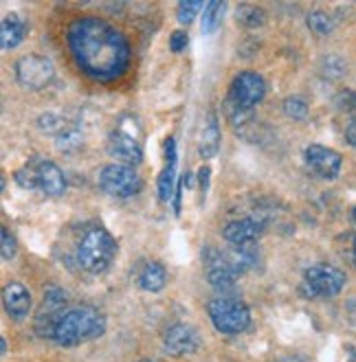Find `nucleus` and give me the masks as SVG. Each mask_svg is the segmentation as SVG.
<instances>
[{"mask_svg": "<svg viewBox=\"0 0 356 362\" xmlns=\"http://www.w3.org/2000/svg\"><path fill=\"white\" fill-rule=\"evenodd\" d=\"M67 42L77 69L97 81H113L130 66V42L97 16L75 18L67 29Z\"/></svg>", "mask_w": 356, "mask_h": 362, "instance_id": "f257e3e1", "label": "nucleus"}, {"mask_svg": "<svg viewBox=\"0 0 356 362\" xmlns=\"http://www.w3.org/2000/svg\"><path fill=\"white\" fill-rule=\"evenodd\" d=\"M103 329H106L103 314L91 305H81V308L67 310L59 316L51 338L62 347H73V345L88 343L93 338H99Z\"/></svg>", "mask_w": 356, "mask_h": 362, "instance_id": "f03ea898", "label": "nucleus"}, {"mask_svg": "<svg viewBox=\"0 0 356 362\" xmlns=\"http://www.w3.org/2000/svg\"><path fill=\"white\" fill-rule=\"evenodd\" d=\"M117 257V240L103 226H93L81 235L77 244V262L79 266L91 272H106Z\"/></svg>", "mask_w": 356, "mask_h": 362, "instance_id": "7ed1b4c3", "label": "nucleus"}, {"mask_svg": "<svg viewBox=\"0 0 356 362\" xmlns=\"http://www.w3.org/2000/svg\"><path fill=\"white\" fill-rule=\"evenodd\" d=\"M209 318L218 332L222 334H242L251 325V310L244 301L231 299V296H218L207 305Z\"/></svg>", "mask_w": 356, "mask_h": 362, "instance_id": "20e7f679", "label": "nucleus"}, {"mask_svg": "<svg viewBox=\"0 0 356 362\" xmlns=\"http://www.w3.org/2000/svg\"><path fill=\"white\" fill-rule=\"evenodd\" d=\"M99 187L113 198H132L141 191L143 182L134 167L115 163L106 165L99 172Z\"/></svg>", "mask_w": 356, "mask_h": 362, "instance_id": "39448f33", "label": "nucleus"}, {"mask_svg": "<svg viewBox=\"0 0 356 362\" xmlns=\"http://www.w3.org/2000/svg\"><path fill=\"white\" fill-rule=\"evenodd\" d=\"M345 272L328 266V264H317L310 266L304 272V290L308 296H315V299H330V296H337L343 286H345Z\"/></svg>", "mask_w": 356, "mask_h": 362, "instance_id": "423d86ee", "label": "nucleus"}, {"mask_svg": "<svg viewBox=\"0 0 356 362\" xmlns=\"http://www.w3.org/2000/svg\"><path fill=\"white\" fill-rule=\"evenodd\" d=\"M264 97H266V79L260 73L244 71V73L234 77L226 101L238 105V108L253 110Z\"/></svg>", "mask_w": 356, "mask_h": 362, "instance_id": "0eeeda50", "label": "nucleus"}, {"mask_svg": "<svg viewBox=\"0 0 356 362\" xmlns=\"http://www.w3.org/2000/svg\"><path fill=\"white\" fill-rule=\"evenodd\" d=\"M55 75L53 62L47 55H25L16 62V77L25 88L40 90L51 83Z\"/></svg>", "mask_w": 356, "mask_h": 362, "instance_id": "6e6552de", "label": "nucleus"}, {"mask_svg": "<svg viewBox=\"0 0 356 362\" xmlns=\"http://www.w3.org/2000/svg\"><path fill=\"white\" fill-rule=\"evenodd\" d=\"M108 152L113 158L121 160V165H139L143 160V145L134 132H130L123 123L110 132L108 136Z\"/></svg>", "mask_w": 356, "mask_h": 362, "instance_id": "1a4fd4ad", "label": "nucleus"}, {"mask_svg": "<svg viewBox=\"0 0 356 362\" xmlns=\"http://www.w3.org/2000/svg\"><path fill=\"white\" fill-rule=\"evenodd\" d=\"M202 262H205V268H207V279H209V284H212L214 290L226 292V290L236 288L238 272L231 268V264H229L224 252H220L216 248H207L202 252Z\"/></svg>", "mask_w": 356, "mask_h": 362, "instance_id": "9d476101", "label": "nucleus"}, {"mask_svg": "<svg viewBox=\"0 0 356 362\" xmlns=\"http://www.w3.org/2000/svg\"><path fill=\"white\" fill-rule=\"evenodd\" d=\"M306 165L315 172L319 178H326V180H334L341 172V165H343V158L337 150H332V147H326V145H308L306 147Z\"/></svg>", "mask_w": 356, "mask_h": 362, "instance_id": "9b49d317", "label": "nucleus"}, {"mask_svg": "<svg viewBox=\"0 0 356 362\" xmlns=\"http://www.w3.org/2000/svg\"><path fill=\"white\" fill-rule=\"evenodd\" d=\"M163 345L167 349V354L172 356H187L194 354L200 347V336L196 332V327L187 325V323H176L163 334Z\"/></svg>", "mask_w": 356, "mask_h": 362, "instance_id": "f8f14e48", "label": "nucleus"}, {"mask_svg": "<svg viewBox=\"0 0 356 362\" xmlns=\"http://www.w3.org/2000/svg\"><path fill=\"white\" fill-rule=\"evenodd\" d=\"M33 172H35V178H38V189L45 191L47 196L51 198H57L67 191V178H64V172L51 160H38L33 165Z\"/></svg>", "mask_w": 356, "mask_h": 362, "instance_id": "ddd939ff", "label": "nucleus"}, {"mask_svg": "<svg viewBox=\"0 0 356 362\" xmlns=\"http://www.w3.org/2000/svg\"><path fill=\"white\" fill-rule=\"evenodd\" d=\"M264 230V222L255 218H242L229 222L222 230V235L229 244L234 246H244V244H253Z\"/></svg>", "mask_w": 356, "mask_h": 362, "instance_id": "4468645a", "label": "nucleus"}, {"mask_svg": "<svg viewBox=\"0 0 356 362\" xmlns=\"http://www.w3.org/2000/svg\"><path fill=\"white\" fill-rule=\"evenodd\" d=\"M176 165H178V156H176V143L174 139H167L165 145V167L159 176V198L161 202H170L172 194H174V182H176Z\"/></svg>", "mask_w": 356, "mask_h": 362, "instance_id": "2eb2a0df", "label": "nucleus"}, {"mask_svg": "<svg viewBox=\"0 0 356 362\" xmlns=\"http://www.w3.org/2000/svg\"><path fill=\"white\" fill-rule=\"evenodd\" d=\"M3 303L9 316L25 318L31 310V292L18 281H11L3 290Z\"/></svg>", "mask_w": 356, "mask_h": 362, "instance_id": "dca6fc26", "label": "nucleus"}, {"mask_svg": "<svg viewBox=\"0 0 356 362\" xmlns=\"http://www.w3.org/2000/svg\"><path fill=\"white\" fill-rule=\"evenodd\" d=\"M25 33H27V23L23 20V16L16 11L7 13L3 18V25H0V47H3V51L16 49L25 40Z\"/></svg>", "mask_w": 356, "mask_h": 362, "instance_id": "f3484780", "label": "nucleus"}, {"mask_svg": "<svg viewBox=\"0 0 356 362\" xmlns=\"http://www.w3.org/2000/svg\"><path fill=\"white\" fill-rule=\"evenodd\" d=\"M218 150H220V125L216 115H209L198 139V154L202 160H209L218 154Z\"/></svg>", "mask_w": 356, "mask_h": 362, "instance_id": "a211bd4d", "label": "nucleus"}, {"mask_svg": "<svg viewBox=\"0 0 356 362\" xmlns=\"http://www.w3.org/2000/svg\"><path fill=\"white\" fill-rule=\"evenodd\" d=\"M165 284H167V272L159 262L145 264L143 270L139 272V286L145 292H159L165 288Z\"/></svg>", "mask_w": 356, "mask_h": 362, "instance_id": "6ab92c4d", "label": "nucleus"}, {"mask_svg": "<svg viewBox=\"0 0 356 362\" xmlns=\"http://www.w3.org/2000/svg\"><path fill=\"white\" fill-rule=\"evenodd\" d=\"M222 13H224V3H220V0H212L209 5H205L202 23H200L202 33H207V35L214 33L222 23Z\"/></svg>", "mask_w": 356, "mask_h": 362, "instance_id": "aec40b11", "label": "nucleus"}, {"mask_svg": "<svg viewBox=\"0 0 356 362\" xmlns=\"http://www.w3.org/2000/svg\"><path fill=\"white\" fill-rule=\"evenodd\" d=\"M236 18L240 25H244L248 29H258L266 23V11L255 5H240L236 9Z\"/></svg>", "mask_w": 356, "mask_h": 362, "instance_id": "412c9836", "label": "nucleus"}, {"mask_svg": "<svg viewBox=\"0 0 356 362\" xmlns=\"http://www.w3.org/2000/svg\"><path fill=\"white\" fill-rule=\"evenodd\" d=\"M306 23H308V29L315 33V35H330L332 29H334L332 16L328 11H323V9L310 11L308 18H306Z\"/></svg>", "mask_w": 356, "mask_h": 362, "instance_id": "4be33fe9", "label": "nucleus"}, {"mask_svg": "<svg viewBox=\"0 0 356 362\" xmlns=\"http://www.w3.org/2000/svg\"><path fill=\"white\" fill-rule=\"evenodd\" d=\"M284 112L288 119L304 121L308 117V103L302 97H288L284 99Z\"/></svg>", "mask_w": 356, "mask_h": 362, "instance_id": "5701e85b", "label": "nucleus"}, {"mask_svg": "<svg viewBox=\"0 0 356 362\" xmlns=\"http://www.w3.org/2000/svg\"><path fill=\"white\" fill-rule=\"evenodd\" d=\"M200 9H205V5L198 3V0H183V3L178 5V9H176L178 23H180V25H190L192 20L198 16Z\"/></svg>", "mask_w": 356, "mask_h": 362, "instance_id": "b1692460", "label": "nucleus"}, {"mask_svg": "<svg viewBox=\"0 0 356 362\" xmlns=\"http://www.w3.org/2000/svg\"><path fill=\"white\" fill-rule=\"evenodd\" d=\"M16 182L23 187V189H38V178H35V172H33V167H23V169H18L16 172Z\"/></svg>", "mask_w": 356, "mask_h": 362, "instance_id": "393cba45", "label": "nucleus"}, {"mask_svg": "<svg viewBox=\"0 0 356 362\" xmlns=\"http://www.w3.org/2000/svg\"><path fill=\"white\" fill-rule=\"evenodd\" d=\"M16 252H18V242H16V238L9 233V228L3 226V259L5 262H11L16 257Z\"/></svg>", "mask_w": 356, "mask_h": 362, "instance_id": "a878e982", "label": "nucleus"}, {"mask_svg": "<svg viewBox=\"0 0 356 362\" xmlns=\"http://www.w3.org/2000/svg\"><path fill=\"white\" fill-rule=\"evenodd\" d=\"M187 45H190V37H187L185 31L178 29V31H174L170 35V49H172V53H183L187 49Z\"/></svg>", "mask_w": 356, "mask_h": 362, "instance_id": "bb28decb", "label": "nucleus"}, {"mask_svg": "<svg viewBox=\"0 0 356 362\" xmlns=\"http://www.w3.org/2000/svg\"><path fill=\"white\" fill-rule=\"evenodd\" d=\"M348 115H350V119H348V125H345V141L352 147H356V110H352Z\"/></svg>", "mask_w": 356, "mask_h": 362, "instance_id": "cd10ccee", "label": "nucleus"}, {"mask_svg": "<svg viewBox=\"0 0 356 362\" xmlns=\"http://www.w3.org/2000/svg\"><path fill=\"white\" fill-rule=\"evenodd\" d=\"M185 185H190V174H183V178H180V185H178V189H176V200H174V213H176V216L180 213V200H183V191H185Z\"/></svg>", "mask_w": 356, "mask_h": 362, "instance_id": "c85d7f7f", "label": "nucleus"}, {"mask_svg": "<svg viewBox=\"0 0 356 362\" xmlns=\"http://www.w3.org/2000/svg\"><path fill=\"white\" fill-rule=\"evenodd\" d=\"M209 176H212V169H209V167H200L198 178H200V191H202V196L207 194V187H209Z\"/></svg>", "mask_w": 356, "mask_h": 362, "instance_id": "c756f323", "label": "nucleus"}, {"mask_svg": "<svg viewBox=\"0 0 356 362\" xmlns=\"http://www.w3.org/2000/svg\"><path fill=\"white\" fill-rule=\"evenodd\" d=\"M0 349H3V354H7V340L5 338L0 340Z\"/></svg>", "mask_w": 356, "mask_h": 362, "instance_id": "7c9ffc66", "label": "nucleus"}, {"mask_svg": "<svg viewBox=\"0 0 356 362\" xmlns=\"http://www.w3.org/2000/svg\"><path fill=\"white\" fill-rule=\"evenodd\" d=\"M354 264H356V240H354Z\"/></svg>", "mask_w": 356, "mask_h": 362, "instance_id": "2f4dec72", "label": "nucleus"}, {"mask_svg": "<svg viewBox=\"0 0 356 362\" xmlns=\"http://www.w3.org/2000/svg\"><path fill=\"white\" fill-rule=\"evenodd\" d=\"M352 218H354V222H356V206H354V211H352Z\"/></svg>", "mask_w": 356, "mask_h": 362, "instance_id": "473e14b6", "label": "nucleus"}, {"mask_svg": "<svg viewBox=\"0 0 356 362\" xmlns=\"http://www.w3.org/2000/svg\"><path fill=\"white\" fill-rule=\"evenodd\" d=\"M139 362H156V360H139Z\"/></svg>", "mask_w": 356, "mask_h": 362, "instance_id": "72a5a7b5", "label": "nucleus"}, {"mask_svg": "<svg viewBox=\"0 0 356 362\" xmlns=\"http://www.w3.org/2000/svg\"><path fill=\"white\" fill-rule=\"evenodd\" d=\"M352 362H356V356H354V360H352Z\"/></svg>", "mask_w": 356, "mask_h": 362, "instance_id": "f704fd0d", "label": "nucleus"}]
</instances>
